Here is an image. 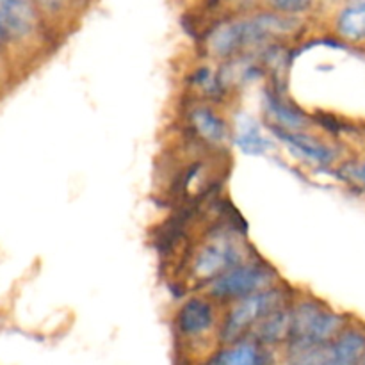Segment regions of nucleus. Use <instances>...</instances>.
Wrapping results in <instances>:
<instances>
[{"label":"nucleus","mask_w":365,"mask_h":365,"mask_svg":"<svg viewBox=\"0 0 365 365\" xmlns=\"http://www.w3.org/2000/svg\"><path fill=\"white\" fill-rule=\"evenodd\" d=\"M342 330V317L316 303H302L291 314L289 341L292 349L316 348L334 341Z\"/></svg>","instance_id":"f257e3e1"},{"label":"nucleus","mask_w":365,"mask_h":365,"mask_svg":"<svg viewBox=\"0 0 365 365\" xmlns=\"http://www.w3.org/2000/svg\"><path fill=\"white\" fill-rule=\"evenodd\" d=\"M280 303V292L267 291V292H255L246 298L235 307L228 316L227 323L223 327V339L227 342H234L235 339L241 337L252 324L257 321L264 319L267 314L277 310Z\"/></svg>","instance_id":"f03ea898"},{"label":"nucleus","mask_w":365,"mask_h":365,"mask_svg":"<svg viewBox=\"0 0 365 365\" xmlns=\"http://www.w3.org/2000/svg\"><path fill=\"white\" fill-rule=\"evenodd\" d=\"M269 271L260 266H235L225 271L212 284V294L217 298H246L269 284Z\"/></svg>","instance_id":"7ed1b4c3"},{"label":"nucleus","mask_w":365,"mask_h":365,"mask_svg":"<svg viewBox=\"0 0 365 365\" xmlns=\"http://www.w3.org/2000/svg\"><path fill=\"white\" fill-rule=\"evenodd\" d=\"M241 262V250L230 237H216L207 242L198 253L195 262V273L200 278H214L223 274Z\"/></svg>","instance_id":"20e7f679"},{"label":"nucleus","mask_w":365,"mask_h":365,"mask_svg":"<svg viewBox=\"0 0 365 365\" xmlns=\"http://www.w3.org/2000/svg\"><path fill=\"white\" fill-rule=\"evenodd\" d=\"M32 0H0V34L6 45L25 39L36 27Z\"/></svg>","instance_id":"39448f33"},{"label":"nucleus","mask_w":365,"mask_h":365,"mask_svg":"<svg viewBox=\"0 0 365 365\" xmlns=\"http://www.w3.org/2000/svg\"><path fill=\"white\" fill-rule=\"evenodd\" d=\"M365 353V334L360 330H344L328 342L319 365H360Z\"/></svg>","instance_id":"423d86ee"},{"label":"nucleus","mask_w":365,"mask_h":365,"mask_svg":"<svg viewBox=\"0 0 365 365\" xmlns=\"http://www.w3.org/2000/svg\"><path fill=\"white\" fill-rule=\"evenodd\" d=\"M273 130L289 148L294 150L298 155L312 160V163L327 166V164H330L334 160V152L327 145L319 143L317 139L310 138V135L302 134L299 130H284L280 127L273 128Z\"/></svg>","instance_id":"0eeeda50"},{"label":"nucleus","mask_w":365,"mask_h":365,"mask_svg":"<svg viewBox=\"0 0 365 365\" xmlns=\"http://www.w3.org/2000/svg\"><path fill=\"white\" fill-rule=\"evenodd\" d=\"M214 314L212 307L203 299H189L178 312V328L184 335L196 337L212 327Z\"/></svg>","instance_id":"6e6552de"},{"label":"nucleus","mask_w":365,"mask_h":365,"mask_svg":"<svg viewBox=\"0 0 365 365\" xmlns=\"http://www.w3.org/2000/svg\"><path fill=\"white\" fill-rule=\"evenodd\" d=\"M335 27L349 41L365 39V0H346L337 13Z\"/></svg>","instance_id":"1a4fd4ad"},{"label":"nucleus","mask_w":365,"mask_h":365,"mask_svg":"<svg viewBox=\"0 0 365 365\" xmlns=\"http://www.w3.org/2000/svg\"><path fill=\"white\" fill-rule=\"evenodd\" d=\"M216 365H267V355L255 342H239L221 351Z\"/></svg>","instance_id":"9d476101"},{"label":"nucleus","mask_w":365,"mask_h":365,"mask_svg":"<svg viewBox=\"0 0 365 365\" xmlns=\"http://www.w3.org/2000/svg\"><path fill=\"white\" fill-rule=\"evenodd\" d=\"M192 123H195L198 134L210 143H221L228 135L227 123L205 107L192 110Z\"/></svg>","instance_id":"9b49d317"},{"label":"nucleus","mask_w":365,"mask_h":365,"mask_svg":"<svg viewBox=\"0 0 365 365\" xmlns=\"http://www.w3.org/2000/svg\"><path fill=\"white\" fill-rule=\"evenodd\" d=\"M289 327H291V314L285 312V310H273L271 314H267L266 321L260 324V341L266 342V344L282 341L289 335Z\"/></svg>","instance_id":"f8f14e48"},{"label":"nucleus","mask_w":365,"mask_h":365,"mask_svg":"<svg viewBox=\"0 0 365 365\" xmlns=\"http://www.w3.org/2000/svg\"><path fill=\"white\" fill-rule=\"evenodd\" d=\"M267 113L273 114L274 120L278 121V127L284 128V130H299V128L305 127V114L299 113L298 109H292V107L285 106L284 102H280L274 96H267Z\"/></svg>","instance_id":"ddd939ff"},{"label":"nucleus","mask_w":365,"mask_h":365,"mask_svg":"<svg viewBox=\"0 0 365 365\" xmlns=\"http://www.w3.org/2000/svg\"><path fill=\"white\" fill-rule=\"evenodd\" d=\"M237 146L245 153L259 155V153H264L266 150L271 148V141L260 132V128L255 127V123H253L242 127L241 134L237 135Z\"/></svg>","instance_id":"4468645a"},{"label":"nucleus","mask_w":365,"mask_h":365,"mask_svg":"<svg viewBox=\"0 0 365 365\" xmlns=\"http://www.w3.org/2000/svg\"><path fill=\"white\" fill-rule=\"evenodd\" d=\"M266 2L277 13L289 14L291 16V14H299L309 11L316 0H266Z\"/></svg>","instance_id":"2eb2a0df"},{"label":"nucleus","mask_w":365,"mask_h":365,"mask_svg":"<svg viewBox=\"0 0 365 365\" xmlns=\"http://www.w3.org/2000/svg\"><path fill=\"white\" fill-rule=\"evenodd\" d=\"M355 177L359 178V180L362 182V184L365 185V164H364L362 168H360V170H356V171H355Z\"/></svg>","instance_id":"dca6fc26"},{"label":"nucleus","mask_w":365,"mask_h":365,"mask_svg":"<svg viewBox=\"0 0 365 365\" xmlns=\"http://www.w3.org/2000/svg\"><path fill=\"white\" fill-rule=\"evenodd\" d=\"M41 4H46V6H59V4H64L66 0H39Z\"/></svg>","instance_id":"f3484780"},{"label":"nucleus","mask_w":365,"mask_h":365,"mask_svg":"<svg viewBox=\"0 0 365 365\" xmlns=\"http://www.w3.org/2000/svg\"><path fill=\"white\" fill-rule=\"evenodd\" d=\"M4 46H6V41H4L2 34H0V53H2V48H4Z\"/></svg>","instance_id":"a211bd4d"},{"label":"nucleus","mask_w":365,"mask_h":365,"mask_svg":"<svg viewBox=\"0 0 365 365\" xmlns=\"http://www.w3.org/2000/svg\"><path fill=\"white\" fill-rule=\"evenodd\" d=\"M360 365H365V353H364V359H362V362H360Z\"/></svg>","instance_id":"6ab92c4d"}]
</instances>
